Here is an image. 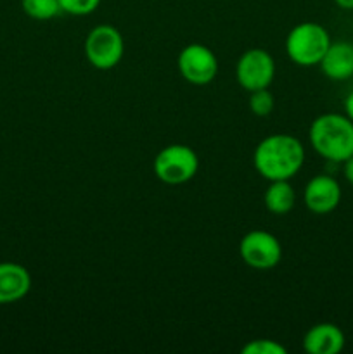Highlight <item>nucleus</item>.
Returning <instances> with one entry per match:
<instances>
[{
  "mask_svg": "<svg viewBox=\"0 0 353 354\" xmlns=\"http://www.w3.org/2000/svg\"><path fill=\"white\" fill-rule=\"evenodd\" d=\"M320 69L332 82H345L353 76V44L336 41L329 45L320 61Z\"/></svg>",
  "mask_w": 353,
  "mask_h": 354,
  "instance_id": "obj_12",
  "label": "nucleus"
},
{
  "mask_svg": "<svg viewBox=\"0 0 353 354\" xmlns=\"http://www.w3.org/2000/svg\"><path fill=\"white\" fill-rule=\"evenodd\" d=\"M343 175H345L346 182L353 187V156L343 162Z\"/></svg>",
  "mask_w": 353,
  "mask_h": 354,
  "instance_id": "obj_18",
  "label": "nucleus"
},
{
  "mask_svg": "<svg viewBox=\"0 0 353 354\" xmlns=\"http://www.w3.org/2000/svg\"><path fill=\"white\" fill-rule=\"evenodd\" d=\"M61 10L71 16H89L96 12L100 6V0H59Z\"/></svg>",
  "mask_w": 353,
  "mask_h": 354,
  "instance_id": "obj_17",
  "label": "nucleus"
},
{
  "mask_svg": "<svg viewBox=\"0 0 353 354\" xmlns=\"http://www.w3.org/2000/svg\"><path fill=\"white\" fill-rule=\"evenodd\" d=\"M273 106H275V100H273V95L269 92V88L251 92V97H249V109H251L253 114H256L260 118L269 116L273 111Z\"/></svg>",
  "mask_w": 353,
  "mask_h": 354,
  "instance_id": "obj_15",
  "label": "nucleus"
},
{
  "mask_svg": "<svg viewBox=\"0 0 353 354\" xmlns=\"http://www.w3.org/2000/svg\"><path fill=\"white\" fill-rule=\"evenodd\" d=\"M125 54V41L120 31L111 24L92 28L85 38V57L100 71H107L120 64Z\"/></svg>",
  "mask_w": 353,
  "mask_h": 354,
  "instance_id": "obj_5",
  "label": "nucleus"
},
{
  "mask_svg": "<svg viewBox=\"0 0 353 354\" xmlns=\"http://www.w3.org/2000/svg\"><path fill=\"white\" fill-rule=\"evenodd\" d=\"M176 68L187 83L203 86L217 78L218 59L206 45L190 44L180 50L176 57Z\"/></svg>",
  "mask_w": 353,
  "mask_h": 354,
  "instance_id": "obj_7",
  "label": "nucleus"
},
{
  "mask_svg": "<svg viewBox=\"0 0 353 354\" xmlns=\"http://www.w3.org/2000/svg\"><path fill=\"white\" fill-rule=\"evenodd\" d=\"M239 256L253 270H272L282 259L279 239L265 230H251L241 239Z\"/></svg>",
  "mask_w": 353,
  "mask_h": 354,
  "instance_id": "obj_6",
  "label": "nucleus"
},
{
  "mask_svg": "<svg viewBox=\"0 0 353 354\" xmlns=\"http://www.w3.org/2000/svg\"><path fill=\"white\" fill-rule=\"evenodd\" d=\"M305 206L315 214L332 213L341 203V185L331 175H317L307 183L303 192Z\"/></svg>",
  "mask_w": 353,
  "mask_h": 354,
  "instance_id": "obj_9",
  "label": "nucleus"
},
{
  "mask_svg": "<svg viewBox=\"0 0 353 354\" xmlns=\"http://www.w3.org/2000/svg\"><path fill=\"white\" fill-rule=\"evenodd\" d=\"M275 76V62L265 48H249L239 57L235 78L248 92L269 88Z\"/></svg>",
  "mask_w": 353,
  "mask_h": 354,
  "instance_id": "obj_8",
  "label": "nucleus"
},
{
  "mask_svg": "<svg viewBox=\"0 0 353 354\" xmlns=\"http://www.w3.org/2000/svg\"><path fill=\"white\" fill-rule=\"evenodd\" d=\"M345 334L334 324H317L305 334L303 349L308 354H338L345 348Z\"/></svg>",
  "mask_w": 353,
  "mask_h": 354,
  "instance_id": "obj_11",
  "label": "nucleus"
},
{
  "mask_svg": "<svg viewBox=\"0 0 353 354\" xmlns=\"http://www.w3.org/2000/svg\"><path fill=\"white\" fill-rule=\"evenodd\" d=\"M336 6L345 10H353V0H334Z\"/></svg>",
  "mask_w": 353,
  "mask_h": 354,
  "instance_id": "obj_20",
  "label": "nucleus"
},
{
  "mask_svg": "<svg viewBox=\"0 0 353 354\" xmlns=\"http://www.w3.org/2000/svg\"><path fill=\"white\" fill-rule=\"evenodd\" d=\"M343 107H345V114L350 118V120L353 121V92L348 93L345 99V102H343Z\"/></svg>",
  "mask_w": 353,
  "mask_h": 354,
  "instance_id": "obj_19",
  "label": "nucleus"
},
{
  "mask_svg": "<svg viewBox=\"0 0 353 354\" xmlns=\"http://www.w3.org/2000/svg\"><path fill=\"white\" fill-rule=\"evenodd\" d=\"M24 14L31 19L48 21L62 12L59 0H21Z\"/></svg>",
  "mask_w": 353,
  "mask_h": 354,
  "instance_id": "obj_14",
  "label": "nucleus"
},
{
  "mask_svg": "<svg viewBox=\"0 0 353 354\" xmlns=\"http://www.w3.org/2000/svg\"><path fill=\"white\" fill-rule=\"evenodd\" d=\"M305 162V147L296 137L287 133H273L263 138L255 149L253 165L269 182L291 180Z\"/></svg>",
  "mask_w": 353,
  "mask_h": 354,
  "instance_id": "obj_1",
  "label": "nucleus"
},
{
  "mask_svg": "<svg viewBox=\"0 0 353 354\" xmlns=\"http://www.w3.org/2000/svg\"><path fill=\"white\" fill-rule=\"evenodd\" d=\"M331 45L329 31L318 23H300L286 38V54L294 64L311 68L320 64L322 57Z\"/></svg>",
  "mask_w": 353,
  "mask_h": 354,
  "instance_id": "obj_3",
  "label": "nucleus"
},
{
  "mask_svg": "<svg viewBox=\"0 0 353 354\" xmlns=\"http://www.w3.org/2000/svg\"><path fill=\"white\" fill-rule=\"evenodd\" d=\"M31 289V275L23 265L0 263V304H12L24 299Z\"/></svg>",
  "mask_w": 353,
  "mask_h": 354,
  "instance_id": "obj_10",
  "label": "nucleus"
},
{
  "mask_svg": "<svg viewBox=\"0 0 353 354\" xmlns=\"http://www.w3.org/2000/svg\"><path fill=\"white\" fill-rule=\"evenodd\" d=\"M242 354H286L287 349L272 339H255L241 349Z\"/></svg>",
  "mask_w": 353,
  "mask_h": 354,
  "instance_id": "obj_16",
  "label": "nucleus"
},
{
  "mask_svg": "<svg viewBox=\"0 0 353 354\" xmlns=\"http://www.w3.org/2000/svg\"><path fill=\"white\" fill-rule=\"evenodd\" d=\"M152 168L156 178L166 185H182L196 176L199 159L189 145L172 144L158 152Z\"/></svg>",
  "mask_w": 353,
  "mask_h": 354,
  "instance_id": "obj_4",
  "label": "nucleus"
},
{
  "mask_svg": "<svg viewBox=\"0 0 353 354\" xmlns=\"http://www.w3.org/2000/svg\"><path fill=\"white\" fill-rule=\"evenodd\" d=\"M308 140L325 161L345 162L353 156V121L346 114H320L311 121Z\"/></svg>",
  "mask_w": 353,
  "mask_h": 354,
  "instance_id": "obj_2",
  "label": "nucleus"
},
{
  "mask_svg": "<svg viewBox=\"0 0 353 354\" xmlns=\"http://www.w3.org/2000/svg\"><path fill=\"white\" fill-rule=\"evenodd\" d=\"M265 206L272 214H287L294 207L296 194L289 180H273L265 190Z\"/></svg>",
  "mask_w": 353,
  "mask_h": 354,
  "instance_id": "obj_13",
  "label": "nucleus"
}]
</instances>
